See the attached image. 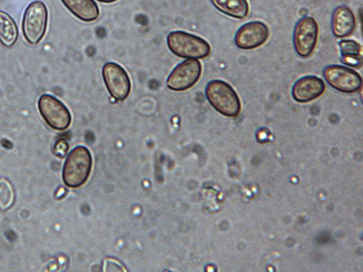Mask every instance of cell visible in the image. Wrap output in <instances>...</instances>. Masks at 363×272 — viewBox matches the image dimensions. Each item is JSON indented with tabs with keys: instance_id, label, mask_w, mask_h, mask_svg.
<instances>
[{
	"instance_id": "1",
	"label": "cell",
	"mask_w": 363,
	"mask_h": 272,
	"mask_svg": "<svg viewBox=\"0 0 363 272\" xmlns=\"http://www.w3.org/2000/svg\"><path fill=\"white\" fill-rule=\"evenodd\" d=\"M205 94L209 103L222 115L235 117L240 113V98L227 82L220 79L210 81L206 84Z\"/></svg>"
},
{
	"instance_id": "2",
	"label": "cell",
	"mask_w": 363,
	"mask_h": 272,
	"mask_svg": "<svg viewBox=\"0 0 363 272\" xmlns=\"http://www.w3.org/2000/svg\"><path fill=\"white\" fill-rule=\"evenodd\" d=\"M92 166L89 150L84 146L74 147L68 154L62 169V179L70 188H78L88 179Z\"/></svg>"
},
{
	"instance_id": "3",
	"label": "cell",
	"mask_w": 363,
	"mask_h": 272,
	"mask_svg": "<svg viewBox=\"0 0 363 272\" xmlns=\"http://www.w3.org/2000/svg\"><path fill=\"white\" fill-rule=\"evenodd\" d=\"M167 44L174 55L184 59H202L211 52V47L204 39L181 30L169 33Z\"/></svg>"
},
{
	"instance_id": "4",
	"label": "cell",
	"mask_w": 363,
	"mask_h": 272,
	"mask_svg": "<svg viewBox=\"0 0 363 272\" xmlns=\"http://www.w3.org/2000/svg\"><path fill=\"white\" fill-rule=\"evenodd\" d=\"M48 12L41 1H34L26 7L22 20V31L26 41L36 45L44 37L48 25Z\"/></svg>"
},
{
	"instance_id": "5",
	"label": "cell",
	"mask_w": 363,
	"mask_h": 272,
	"mask_svg": "<svg viewBox=\"0 0 363 272\" xmlns=\"http://www.w3.org/2000/svg\"><path fill=\"white\" fill-rule=\"evenodd\" d=\"M38 110L46 123L56 130H65L69 126L72 116L66 106L56 97L45 94L38 101Z\"/></svg>"
},
{
	"instance_id": "6",
	"label": "cell",
	"mask_w": 363,
	"mask_h": 272,
	"mask_svg": "<svg viewBox=\"0 0 363 272\" xmlns=\"http://www.w3.org/2000/svg\"><path fill=\"white\" fill-rule=\"evenodd\" d=\"M323 73L326 82L339 91L352 94L362 88V76L350 68L339 64H331L325 67Z\"/></svg>"
},
{
	"instance_id": "7",
	"label": "cell",
	"mask_w": 363,
	"mask_h": 272,
	"mask_svg": "<svg viewBox=\"0 0 363 272\" xmlns=\"http://www.w3.org/2000/svg\"><path fill=\"white\" fill-rule=\"evenodd\" d=\"M105 86L111 98L122 101L128 98L131 90V83L126 71L118 64L109 62L102 68Z\"/></svg>"
},
{
	"instance_id": "8",
	"label": "cell",
	"mask_w": 363,
	"mask_h": 272,
	"mask_svg": "<svg viewBox=\"0 0 363 272\" xmlns=\"http://www.w3.org/2000/svg\"><path fill=\"white\" fill-rule=\"evenodd\" d=\"M201 71V64L198 60L187 59L171 72L166 81L167 86L175 91H185L199 81Z\"/></svg>"
},
{
	"instance_id": "9",
	"label": "cell",
	"mask_w": 363,
	"mask_h": 272,
	"mask_svg": "<svg viewBox=\"0 0 363 272\" xmlns=\"http://www.w3.org/2000/svg\"><path fill=\"white\" fill-rule=\"evenodd\" d=\"M318 26L311 16L300 19L294 30L293 42L296 53L302 57H309L317 43Z\"/></svg>"
},
{
	"instance_id": "10",
	"label": "cell",
	"mask_w": 363,
	"mask_h": 272,
	"mask_svg": "<svg viewBox=\"0 0 363 272\" xmlns=\"http://www.w3.org/2000/svg\"><path fill=\"white\" fill-rule=\"evenodd\" d=\"M269 37L267 26L255 21L242 25L236 32L234 41L242 50H251L264 44Z\"/></svg>"
},
{
	"instance_id": "11",
	"label": "cell",
	"mask_w": 363,
	"mask_h": 272,
	"mask_svg": "<svg viewBox=\"0 0 363 272\" xmlns=\"http://www.w3.org/2000/svg\"><path fill=\"white\" fill-rule=\"evenodd\" d=\"M325 89V83L320 78L308 75L301 77L294 83L291 94L296 101L307 103L320 96Z\"/></svg>"
},
{
	"instance_id": "12",
	"label": "cell",
	"mask_w": 363,
	"mask_h": 272,
	"mask_svg": "<svg viewBox=\"0 0 363 272\" xmlns=\"http://www.w3.org/2000/svg\"><path fill=\"white\" fill-rule=\"evenodd\" d=\"M355 28L356 19L352 11L345 6H337L331 19L333 35L337 38H345L351 35Z\"/></svg>"
},
{
	"instance_id": "13",
	"label": "cell",
	"mask_w": 363,
	"mask_h": 272,
	"mask_svg": "<svg viewBox=\"0 0 363 272\" xmlns=\"http://www.w3.org/2000/svg\"><path fill=\"white\" fill-rule=\"evenodd\" d=\"M64 6L77 18L85 22L96 20L99 9L94 0H61Z\"/></svg>"
},
{
	"instance_id": "14",
	"label": "cell",
	"mask_w": 363,
	"mask_h": 272,
	"mask_svg": "<svg viewBox=\"0 0 363 272\" xmlns=\"http://www.w3.org/2000/svg\"><path fill=\"white\" fill-rule=\"evenodd\" d=\"M18 30L14 19L6 12L0 11V42L10 47L15 45Z\"/></svg>"
},
{
	"instance_id": "15",
	"label": "cell",
	"mask_w": 363,
	"mask_h": 272,
	"mask_svg": "<svg viewBox=\"0 0 363 272\" xmlns=\"http://www.w3.org/2000/svg\"><path fill=\"white\" fill-rule=\"evenodd\" d=\"M211 1L218 10L235 18L242 19L249 12L247 0H211Z\"/></svg>"
},
{
	"instance_id": "16",
	"label": "cell",
	"mask_w": 363,
	"mask_h": 272,
	"mask_svg": "<svg viewBox=\"0 0 363 272\" xmlns=\"http://www.w3.org/2000/svg\"><path fill=\"white\" fill-rule=\"evenodd\" d=\"M14 197V191L9 181L0 178V208H9L13 203Z\"/></svg>"
},
{
	"instance_id": "17",
	"label": "cell",
	"mask_w": 363,
	"mask_h": 272,
	"mask_svg": "<svg viewBox=\"0 0 363 272\" xmlns=\"http://www.w3.org/2000/svg\"><path fill=\"white\" fill-rule=\"evenodd\" d=\"M339 47L340 49L341 55H361L362 47L357 41L354 40H342L339 42Z\"/></svg>"
},
{
	"instance_id": "18",
	"label": "cell",
	"mask_w": 363,
	"mask_h": 272,
	"mask_svg": "<svg viewBox=\"0 0 363 272\" xmlns=\"http://www.w3.org/2000/svg\"><path fill=\"white\" fill-rule=\"evenodd\" d=\"M341 62L351 67L359 68L362 66V57L361 55H341Z\"/></svg>"
},
{
	"instance_id": "19",
	"label": "cell",
	"mask_w": 363,
	"mask_h": 272,
	"mask_svg": "<svg viewBox=\"0 0 363 272\" xmlns=\"http://www.w3.org/2000/svg\"><path fill=\"white\" fill-rule=\"evenodd\" d=\"M69 149L67 142L64 139L57 140L54 146V150L56 154L63 157Z\"/></svg>"
},
{
	"instance_id": "20",
	"label": "cell",
	"mask_w": 363,
	"mask_h": 272,
	"mask_svg": "<svg viewBox=\"0 0 363 272\" xmlns=\"http://www.w3.org/2000/svg\"><path fill=\"white\" fill-rule=\"evenodd\" d=\"M97 1L99 2H102V3H112L117 0H97Z\"/></svg>"
}]
</instances>
